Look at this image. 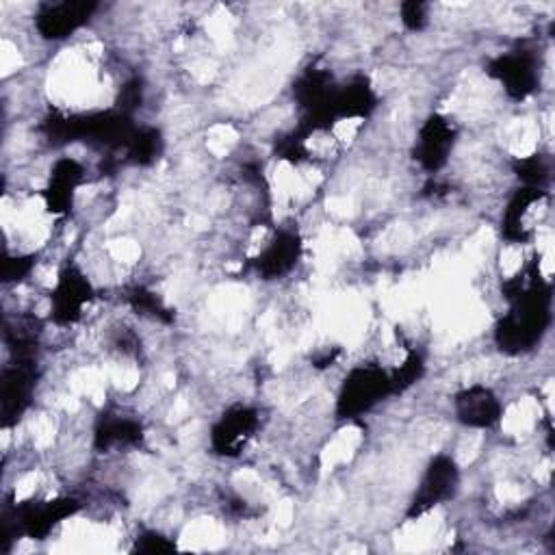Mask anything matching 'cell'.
Returning <instances> with one entry per match:
<instances>
[{"label":"cell","instance_id":"obj_1","mask_svg":"<svg viewBox=\"0 0 555 555\" xmlns=\"http://www.w3.org/2000/svg\"><path fill=\"white\" fill-rule=\"evenodd\" d=\"M457 416L470 427H490L501 418V403L483 386H470L455 397Z\"/></svg>","mask_w":555,"mask_h":555}]
</instances>
